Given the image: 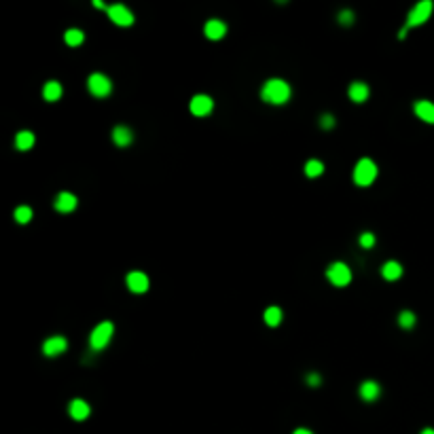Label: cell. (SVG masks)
Segmentation results:
<instances>
[{"mask_svg": "<svg viewBox=\"0 0 434 434\" xmlns=\"http://www.w3.org/2000/svg\"><path fill=\"white\" fill-rule=\"evenodd\" d=\"M290 85L282 79H271L265 83L263 91H260V98H263L267 104H284L290 100Z\"/></svg>", "mask_w": 434, "mask_h": 434, "instance_id": "6da1fadb", "label": "cell"}, {"mask_svg": "<svg viewBox=\"0 0 434 434\" xmlns=\"http://www.w3.org/2000/svg\"><path fill=\"white\" fill-rule=\"evenodd\" d=\"M377 178V165L371 159H360L354 167V182L358 186H369Z\"/></svg>", "mask_w": 434, "mask_h": 434, "instance_id": "7a4b0ae2", "label": "cell"}, {"mask_svg": "<svg viewBox=\"0 0 434 434\" xmlns=\"http://www.w3.org/2000/svg\"><path fill=\"white\" fill-rule=\"evenodd\" d=\"M112 333H115L112 322H100V324L93 328L91 339H89L91 347H93V350H102V347H106L108 341H110V337H112Z\"/></svg>", "mask_w": 434, "mask_h": 434, "instance_id": "3957f363", "label": "cell"}, {"mask_svg": "<svg viewBox=\"0 0 434 434\" xmlns=\"http://www.w3.org/2000/svg\"><path fill=\"white\" fill-rule=\"evenodd\" d=\"M326 277L331 280L333 286L341 288V286H347L352 282V271H350V267H347L345 263H333L331 267H328V271H326Z\"/></svg>", "mask_w": 434, "mask_h": 434, "instance_id": "277c9868", "label": "cell"}, {"mask_svg": "<svg viewBox=\"0 0 434 434\" xmlns=\"http://www.w3.org/2000/svg\"><path fill=\"white\" fill-rule=\"evenodd\" d=\"M432 15V3L430 0H422L418 3L407 15V28H413V26H422L424 22H428V17Z\"/></svg>", "mask_w": 434, "mask_h": 434, "instance_id": "5b68a950", "label": "cell"}, {"mask_svg": "<svg viewBox=\"0 0 434 434\" xmlns=\"http://www.w3.org/2000/svg\"><path fill=\"white\" fill-rule=\"evenodd\" d=\"M87 87H89V91L96 98H106L110 93V89H112L110 81L104 77V74H100V72H96V74L89 77V81H87Z\"/></svg>", "mask_w": 434, "mask_h": 434, "instance_id": "8992f818", "label": "cell"}, {"mask_svg": "<svg viewBox=\"0 0 434 434\" xmlns=\"http://www.w3.org/2000/svg\"><path fill=\"white\" fill-rule=\"evenodd\" d=\"M108 17H110V22L117 24V26H131L134 24V15L127 7L123 5H112L108 7Z\"/></svg>", "mask_w": 434, "mask_h": 434, "instance_id": "52a82bcc", "label": "cell"}, {"mask_svg": "<svg viewBox=\"0 0 434 434\" xmlns=\"http://www.w3.org/2000/svg\"><path fill=\"white\" fill-rule=\"evenodd\" d=\"M66 350H68V341H66L64 337H51V339H47L45 345H43L45 356H60V354H64Z\"/></svg>", "mask_w": 434, "mask_h": 434, "instance_id": "ba28073f", "label": "cell"}, {"mask_svg": "<svg viewBox=\"0 0 434 434\" xmlns=\"http://www.w3.org/2000/svg\"><path fill=\"white\" fill-rule=\"evenodd\" d=\"M191 112L195 117H205L212 112V100L207 96H195L191 100Z\"/></svg>", "mask_w": 434, "mask_h": 434, "instance_id": "9c48e42d", "label": "cell"}, {"mask_svg": "<svg viewBox=\"0 0 434 434\" xmlns=\"http://www.w3.org/2000/svg\"><path fill=\"white\" fill-rule=\"evenodd\" d=\"M127 288L131 290V292H146V288H148V277L142 273V271H131L129 275H127Z\"/></svg>", "mask_w": 434, "mask_h": 434, "instance_id": "30bf717a", "label": "cell"}, {"mask_svg": "<svg viewBox=\"0 0 434 434\" xmlns=\"http://www.w3.org/2000/svg\"><path fill=\"white\" fill-rule=\"evenodd\" d=\"M203 34L210 41H220L224 34H227V26H224L220 20H210L205 24V28H203Z\"/></svg>", "mask_w": 434, "mask_h": 434, "instance_id": "8fae6325", "label": "cell"}, {"mask_svg": "<svg viewBox=\"0 0 434 434\" xmlns=\"http://www.w3.org/2000/svg\"><path fill=\"white\" fill-rule=\"evenodd\" d=\"M74 207H77V197L72 193H60L58 195V199H55V210L58 212L68 214V212H72Z\"/></svg>", "mask_w": 434, "mask_h": 434, "instance_id": "7c38bea8", "label": "cell"}, {"mask_svg": "<svg viewBox=\"0 0 434 434\" xmlns=\"http://www.w3.org/2000/svg\"><path fill=\"white\" fill-rule=\"evenodd\" d=\"M415 115H418L422 121L426 123H434V104L428 102V100H422L415 104Z\"/></svg>", "mask_w": 434, "mask_h": 434, "instance_id": "4fadbf2b", "label": "cell"}, {"mask_svg": "<svg viewBox=\"0 0 434 434\" xmlns=\"http://www.w3.org/2000/svg\"><path fill=\"white\" fill-rule=\"evenodd\" d=\"M68 411H70V415H72V420H77V422H83V420H87L89 418V405H87L85 401H72L70 403V407H68Z\"/></svg>", "mask_w": 434, "mask_h": 434, "instance_id": "5bb4252c", "label": "cell"}, {"mask_svg": "<svg viewBox=\"0 0 434 434\" xmlns=\"http://www.w3.org/2000/svg\"><path fill=\"white\" fill-rule=\"evenodd\" d=\"M112 140H115L117 146H127V144H131L134 136H131V131H129L127 127L119 125V127H115V131H112Z\"/></svg>", "mask_w": 434, "mask_h": 434, "instance_id": "9a60e30c", "label": "cell"}, {"mask_svg": "<svg viewBox=\"0 0 434 434\" xmlns=\"http://www.w3.org/2000/svg\"><path fill=\"white\" fill-rule=\"evenodd\" d=\"M381 273H384L386 280H398V277L403 275V267L401 263H396V260H390V263H386L384 267H381Z\"/></svg>", "mask_w": 434, "mask_h": 434, "instance_id": "2e32d148", "label": "cell"}, {"mask_svg": "<svg viewBox=\"0 0 434 434\" xmlns=\"http://www.w3.org/2000/svg\"><path fill=\"white\" fill-rule=\"evenodd\" d=\"M43 96H45L47 102H55V100H60V98H62V85H60L58 81H49V83L45 85V89H43Z\"/></svg>", "mask_w": 434, "mask_h": 434, "instance_id": "e0dca14e", "label": "cell"}, {"mask_svg": "<svg viewBox=\"0 0 434 434\" xmlns=\"http://www.w3.org/2000/svg\"><path fill=\"white\" fill-rule=\"evenodd\" d=\"M350 98H352V102H364L369 98V87L364 85V83H352V87H350Z\"/></svg>", "mask_w": 434, "mask_h": 434, "instance_id": "ac0fdd59", "label": "cell"}, {"mask_svg": "<svg viewBox=\"0 0 434 434\" xmlns=\"http://www.w3.org/2000/svg\"><path fill=\"white\" fill-rule=\"evenodd\" d=\"M360 396L364 398V401L373 403L375 398L379 396V386L375 384V381H364V384L360 386Z\"/></svg>", "mask_w": 434, "mask_h": 434, "instance_id": "d6986e66", "label": "cell"}, {"mask_svg": "<svg viewBox=\"0 0 434 434\" xmlns=\"http://www.w3.org/2000/svg\"><path fill=\"white\" fill-rule=\"evenodd\" d=\"M15 146L20 150H30L34 146V134L32 131H20L15 138Z\"/></svg>", "mask_w": 434, "mask_h": 434, "instance_id": "ffe728a7", "label": "cell"}, {"mask_svg": "<svg viewBox=\"0 0 434 434\" xmlns=\"http://www.w3.org/2000/svg\"><path fill=\"white\" fill-rule=\"evenodd\" d=\"M64 41L70 45V47H79L83 41H85V34L81 32V30H77V28H72V30H66V34H64Z\"/></svg>", "mask_w": 434, "mask_h": 434, "instance_id": "44dd1931", "label": "cell"}, {"mask_svg": "<svg viewBox=\"0 0 434 434\" xmlns=\"http://www.w3.org/2000/svg\"><path fill=\"white\" fill-rule=\"evenodd\" d=\"M265 322H267L269 326H277V324L282 322V309L271 305V307L265 311Z\"/></svg>", "mask_w": 434, "mask_h": 434, "instance_id": "7402d4cb", "label": "cell"}, {"mask_svg": "<svg viewBox=\"0 0 434 434\" xmlns=\"http://www.w3.org/2000/svg\"><path fill=\"white\" fill-rule=\"evenodd\" d=\"M322 172H324V165H322V161L311 159V161H307V163H305V176H309V178H316V176H320Z\"/></svg>", "mask_w": 434, "mask_h": 434, "instance_id": "603a6c76", "label": "cell"}, {"mask_svg": "<svg viewBox=\"0 0 434 434\" xmlns=\"http://www.w3.org/2000/svg\"><path fill=\"white\" fill-rule=\"evenodd\" d=\"M15 220L20 222V224H26V222H30L32 220V207H28V205H20L15 210Z\"/></svg>", "mask_w": 434, "mask_h": 434, "instance_id": "cb8c5ba5", "label": "cell"}, {"mask_svg": "<svg viewBox=\"0 0 434 434\" xmlns=\"http://www.w3.org/2000/svg\"><path fill=\"white\" fill-rule=\"evenodd\" d=\"M398 324H401L403 328H411L415 324V316L411 314V311H403L401 318H398Z\"/></svg>", "mask_w": 434, "mask_h": 434, "instance_id": "d4e9b609", "label": "cell"}, {"mask_svg": "<svg viewBox=\"0 0 434 434\" xmlns=\"http://www.w3.org/2000/svg\"><path fill=\"white\" fill-rule=\"evenodd\" d=\"M360 246L362 248H373L375 246V235L373 233H362L360 235Z\"/></svg>", "mask_w": 434, "mask_h": 434, "instance_id": "484cf974", "label": "cell"}, {"mask_svg": "<svg viewBox=\"0 0 434 434\" xmlns=\"http://www.w3.org/2000/svg\"><path fill=\"white\" fill-rule=\"evenodd\" d=\"M339 22H341V24H345V26H347V24H352V22H354V13H352V11H343V13L339 15Z\"/></svg>", "mask_w": 434, "mask_h": 434, "instance_id": "4316f807", "label": "cell"}, {"mask_svg": "<svg viewBox=\"0 0 434 434\" xmlns=\"http://www.w3.org/2000/svg\"><path fill=\"white\" fill-rule=\"evenodd\" d=\"M320 125H322V127H333V125H335V119H333L331 115H324L322 121H320Z\"/></svg>", "mask_w": 434, "mask_h": 434, "instance_id": "83f0119b", "label": "cell"}, {"mask_svg": "<svg viewBox=\"0 0 434 434\" xmlns=\"http://www.w3.org/2000/svg\"><path fill=\"white\" fill-rule=\"evenodd\" d=\"M307 384H309V386H314V388H316V386H320V384H322V379H320V375H316V373H311V375L307 377Z\"/></svg>", "mask_w": 434, "mask_h": 434, "instance_id": "f1b7e54d", "label": "cell"}, {"mask_svg": "<svg viewBox=\"0 0 434 434\" xmlns=\"http://www.w3.org/2000/svg\"><path fill=\"white\" fill-rule=\"evenodd\" d=\"M93 7H98V9H106V5H104V3H100V0H96V3H93ZM106 11H108V9H106Z\"/></svg>", "mask_w": 434, "mask_h": 434, "instance_id": "f546056e", "label": "cell"}, {"mask_svg": "<svg viewBox=\"0 0 434 434\" xmlns=\"http://www.w3.org/2000/svg\"><path fill=\"white\" fill-rule=\"evenodd\" d=\"M294 434H311V432L305 430V428H299V430H294Z\"/></svg>", "mask_w": 434, "mask_h": 434, "instance_id": "4dcf8cb0", "label": "cell"}, {"mask_svg": "<svg viewBox=\"0 0 434 434\" xmlns=\"http://www.w3.org/2000/svg\"><path fill=\"white\" fill-rule=\"evenodd\" d=\"M422 434H434V430H432V428H426V430H424Z\"/></svg>", "mask_w": 434, "mask_h": 434, "instance_id": "1f68e13d", "label": "cell"}]
</instances>
